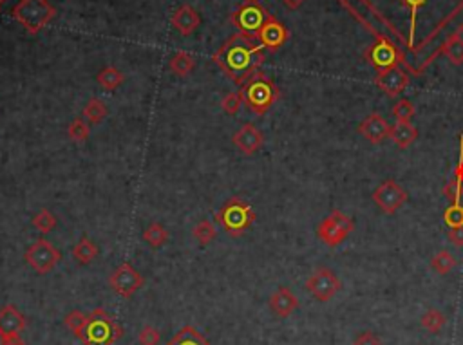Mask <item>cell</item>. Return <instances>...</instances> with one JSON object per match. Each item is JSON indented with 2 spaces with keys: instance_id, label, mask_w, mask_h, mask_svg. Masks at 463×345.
Wrapping results in <instances>:
<instances>
[{
  "instance_id": "obj_1",
  "label": "cell",
  "mask_w": 463,
  "mask_h": 345,
  "mask_svg": "<svg viewBox=\"0 0 463 345\" xmlns=\"http://www.w3.org/2000/svg\"><path fill=\"white\" fill-rule=\"evenodd\" d=\"M212 62L237 87H243L260 71L265 62V49L256 36L236 33L214 53Z\"/></svg>"
},
{
  "instance_id": "obj_2",
  "label": "cell",
  "mask_w": 463,
  "mask_h": 345,
  "mask_svg": "<svg viewBox=\"0 0 463 345\" xmlns=\"http://www.w3.org/2000/svg\"><path fill=\"white\" fill-rule=\"evenodd\" d=\"M243 101L246 109L257 116H265L280 98L279 87L275 85L271 78H268L263 71L256 72L254 76L241 87Z\"/></svg>"
},
{
  "instance_id": "obj_3",
  "label": "cell",
  "mask_w": 463,
  "mask_h": 345,
  "mask_svg": "<svg viewBox=\"0 0 463 345\" xmlns=\"http://www.w3.org/2000/svg\"><path fill=\"white\" fill-rule=\"evenodd\" d=\"M125 335L123 327L105 309H94L87 315V326L82 336L83 345H114Z\"/></svg>"
},
{
  "instance_id": "obj_4",
  "label": "cell",
  "mask_w": 463,
  "mask_h": 345,
  "mask_svg": "<svg viewBox=\"0 0 463 345\" xmlns=\"http://www.w3.org/2000/svg\"><path fill=\"white\" fill-rule=\"evenodd\" d=\"M256 211L248 202L239 197H230L216 213V222L230 237H241L256 222Z\"/></svg>"
},
{
  "instance_id": "obj_5",
  "label": "cell",
  "mask_w": 463,
  "mask_h": 345,
  "mask_svg": "<svg viewBox=\"0 0 463 345\" xmlns=\"http://www.w3.org/2000/svg\"><path fill=\"white\" fill-rule=\"evenodd\" d=\"M11 14L29 34H37L51 24V20L56 17V10L48 0H20L11 10Z\"/></svg>"
},
{
  "instance_id": "obj_6",
  "label": "cell",
  "mask_w": 463,
  "mask_h": 345,
  "mask_svg": "<svg viewBox=\"0 0 463 345\" xmlns=\"http://www.w3.org/2000/svg\"><path fill=\"white\" fill-rule=\"evenodd\" d=\"M268 19H270V13L266 11V8L259 0H243L239 8L232 13L230 22L237 29V33L257 39V33Z\"/></svg>"
},
{
  "instance_id": "obj_7",
  "label": "cell",
  "mask_w": 463,
  "mask_h": 345,
  "mask_svg": "<svg viewBox=\"0 0 463 345\" xmlns=\"http://www.w3.org/2000/svg\"><path fill=\"white\" fill-rule=\"evenodd\" d=\"M364 58H366V62L369 65L376 69V72L405 65V58L400 49L396 48L389 39H384V36H376L375 43L366 49Z\"/></svg>"
},
{
  "instance_id": "obj_8",
  "label": "cell",
  "mask_w": 463,
  "mask_h": 345,
  "mask_svg": "<svg viewBox=\"0 0 463 345\" xmlns=\"http://www.w3.org/2000/svg\"><path fill=\"white\" fill-rule=\"evenodd\" d=\"M355 230V222L351 217H347L344 211L333 210L322 222L317 226V237L322 240L324 244L335 246L342 244L346 237Z\"/></svg>"
},
{
  "instance_id": "obj_9",
  "label": "cell",
  "mask_w": 463,
  "mask_h": 345,
  "mask_svg": "<svg viewBox=\"0 0 463 345\" xmlns=\"http://www.w3.org/2000/svg\"><path fill=\"white\" fill-rule=\"evenodd\" d=\"M24 260L31 266V269H34L39 275H48L49 271H53L58 264H60L62 253H60V249H58L54 244H51L49 240L39 239L34 240L33 244L25 249Z\"/></svg>"
},
{
  "instance_id": "obj_10",
  "label": "cell",
  "mask_w": 463,
  "mask_h": 345,
  "mask_svg": "<svg viewBox=\"0 0 463 345\" xmlns=\"http://www.w3.org/2000/svg\"><path fill=\"white\" fill-rule=\"evenodd\" d=\"M306 289L315 300L326 304L342 289V282L333 269L318 268L306 280Z\"/></svg>"
},
{
  "instance_id": "obj_11",
  "label": "cell",
  "mask_w": 463,
  "mask_h": 345,
  "mask_svg": "<svg viewBox=\"0 0 463 345\" xmlns=\"http://www.w3.org/2000/svg\"><path fill=\"white\" fill-rule=\"evenodd\" d=\"M109 286L118 297L130 298L143 288L145 278L138 269L132 268V264L123 262L109 275Z\"/></svg>"
},
{
  "instance_id": "obj_12",
  "label": "cell",
  "mask_w": 463,
  "mask_h": 345,
  "mask_svg": "<svg viewBox=\"0 0 463 345\" xmlns=\"http://www.w3.org/2000/svg\"><path fill=\"white\" fill-rule=\"evenodd\" d=\"M373 202L376 207L380 208L384 213L387 216H393L396 211L400 210L402 207L407 201V192L404 188L395 181V179H386L384 182H380L376 190L373 192Z\"/></svg>"
},
{
  "instance_id": "obj_13",
  "label": "cell",
  "mask_w": 463,
  "mask_h": 345,
  "mask_svg": "<svg viewBox=\"0 0 463 345\" xmlns=\"http://www.w3.org/2000/svg\"><path fill=\"white\" fill-rule=\"evenodd\" d=\"M289 31L286 29V25L282 22L275 19L274 14H270V19L266 20V24L260 28V31L257 33V40L263 45L265 51H277L288 42Z\"/></svg>"
},
{
  "instance_id": "obj_14",
  "label": "cell",
  "mask_w": 463,
  "mask_h": 345,
  "mask_svg": "<svg viewBox=\"0 0 463 345\" xmlns=\"http://www.w3.org/2000/svg\"><path fill=\"white\" fill-rule=\"evenodd\" d=\"M232 143L236 145V149L241 154H245V156H254V154H257L263 149L265 134L254 123H245L234 132Z\"/></svg>"
},
{
  "instance_id": "obj_15",
  "label": "cell",
  "mask_w": 463,
  "mask_h": 345,
  "mask_svg": "<svg viewBox=\"0 0 463 345\" xmlns=\"http://www.w3.org/2000/svg\"><path fill=\"white\" fill-rule=\"evenodd\" d=\"M411 78L409 74L402 67L386 69V71L376 72L375 83L376 87H380L382 91L386 92L387 96L395 98L405 91V87L409 85Z\"/></svg>"
},
{
  "instance_id": "obj_16",
  "label": "cell",
  "mask_w": 463,
  "mask_h": 345,
  "mask_svg": "<svg viewBox=\"0 0 463 345\" xmlns=\"http://www.w3.org/2000/svg\"><path fill=\"white\" fill-rule=\"evenodd\" d=\"M28 326L25 317L17 309L13 304H6L0 307V333L10 338V340H19L22 331Z\"/></svg>"
},
{
  "instance_id": "obj_17",
  "label": "cell",
  "mask_w": 463,
  "mask_h": 345,
  "mask_svg": "<svg viewBox=\"0 0 463 345\" xmlns=\"http://www.w3.org/2000/svg\"><path fill=\"white\" fill-rule=\"evenodd\" d=\"M358 134L366 138L369 143L380 145L391 136V125L384 120V116L373 112L358 125Z\"/></svg>"
},
{
  "instance_id": "obj_18",
  "label": "cell",
  "mask_w": 463,
  "mask_h": 345,
  "mask_svg": "<svg viewBox=\"0 0 463 345\" xmlns=\"http://www.w3.org/2000/svg\"><path fill=\"white\" fill-rule=\"evenodd\" d=\"M170 24H172V28L176 29L181 36H190V34L196 33L199 25H201V17H199V13L194 10L192 6L183 4L174 11L172 19H170Z\"/></svg>"
},
{
  "instance_id": "obj_19",
  "label": "cell",
  "mask_w": 463,
  "mask_h": 345,
  "mask_svg": "<svg viewBox=\"0 0 463 345\" xmlns=\"http://www.w3.org/2000/svg\"><path fill=\"white\" fill-rule=\"evenodd\" d=\"M270 309L275 317L288 318L299 309V298L295 297V293L289 288H279L270 297Z\"/></svg>"
},
{
  "instance_id": "obj_20",
  "label": "cell",
  "mask_w": 463,
  "mask_h": 345,
  "mask_svg": "<svg viewBox=\"0 0 463 345\" xmlns=\"http://www.w3.org/2000/svg\"><path fill=\"white\" fill-rule=\"evenodd\" d=\"M398 149H407L411 145L415 143L416 138H418V130L413 123H402V121H396V125L391 127V136H389Z\"/></svg>"
},
{
  "instance_id": "obj_21",
  "label": "cell",
  "mask_w": 463,
  "mask_h": 345,
  "mask_svg": "<svg viewBox=\"0 0 463 345\" xmlns=\"http://www.w3.org/2000/svg\"><path fill=\"white\" fill-rule=\"evenodd\" d=\"M98 253H100V249H98L96 242H92L89 237H82L76 244L72 246V259L76 260L80 266L91 264L92 260L96 259Z\"/></svg>"
},
{
  "instance_id": "obj_22",
  "label": "cell",
  "mask_w": 463,
  "mask_h": 345,
  "mask_svg": "<svg viewBox=\"0 0 463 345\" xmlns=\"http://www.w3.org/2000/svg\"><path fill=\"white\" fill-rule=\"evenodd\" d=\"M169 69L172 74L179 78H187L196 69V60L188 51H178L169 60Z\"/></svg>"
},
{
  "instance_id": "obj_23",
  "label": "cell",
  "mask_w": 463,
  "mask_h": 345,
  "mask_svg": "<svg viewBox=\"0 0 463 345\" xmlns=\"http://www.w3.org/2000/svg\"><path fill=\"white\" fill-rule=\"evenodd\" d=\"M167 345H212V344H210V342H208L196 327L185 326L170 338V342Z\"/></svg>"
},
{
  "instance_id": "obj_24",
  "label": "cell",
  "mask_w": 463,
  "mask_h": 345,
  "mask_svg": "<svg viewBox=\"0 0 463 345\" xmlns=\"http://www.w3.org/2000/svg\"><path fill=\"white\" fill-rule=\"evenodd\" d=\"M96 82L100 83V87H103L105 91H116L121 83L125 82V76H123V72L120 71L118 67H103L100 72L96 74Z\"/></svg>"
},
{
  "instance_id": "obj_25",
  "label": "cell",
  "mask_w": 463,
  "mask_h": 345,
  "mask_svg": "<svg viewBox=\"0 0 463 345\" xmlns=\"http://www.w3.org/2000/svg\"><path fill=\"white\" fill-rule=\"evenodd\" d=\"M82 116L89 125H100L107 118V105L100 98H91L83 107Z\"/></svg>"
},
{
  "instance_id": "obj_26",
  "label": "cell",
  "mask_w": 463,
  "mask_h": 345,
  "mask_svg": "<svg viewBox=\"0 0 463 345\" xmlns=\"http://www.w3.org/2000/svg\"><path fill=\"white\" fill-rule=\"evenodd\" d=\"M445 324H447V317L438 309H434V307L427 309L420 318V326L424 327L425 331L433 333V335H438L445 327Z\"/></svg>"
},
{
  "instance_id": "obj_27",
  "label": "cell",
  "mask_w": 463,
  "mask_h": 345,
  "mask_svg": "<svg viewBox=\"0 0 463 345\" xmlns=\"http://www.w3.org/2000/svg\"><path fill=\"white\" fill-rule=\"evenodd\" d=\"M143 240L150 248H161L169 240V231H167V228L161 222H152V224L145 228Z\"/></svg>"
},
{
  "instance_id": "obj_28",
  "label": "cell",
  "mask_w": 463,
  "mask_h": 345,
  "mask_svg": "<svg viewBox=\"0 0 463 345\" xmlns=\"http://www.w3.org/2000/svg\"><path fill=\"white\" fill-rule=\"evenodd\" d=\"M442 53L449 58V62L454 65H462L463 63V39L462 34H453L442 48Z\"/></svg>"
},
{
  "instance_id": "obj_29",
  "label": "cell",
  "mask_w": 463,
  "mask_h": 345,
  "mask_svg": "<svg viewBox=\"0 0 463 345\" xmlns=\"http://www.w3.org/2000/svg\"><path fill=\"white\" fill-rule=\"evenodd\" d=\"M89 134H91V125L87 123L83 116H76V118L69 123L68 136L71 141H74V143H83V141H87Z\"/></svg>"
},
{
  "instance_id": "obj_30",
  "label": "cell",
  "mask_w": 463,
  "mask_h": 345,
  "mask_svg": "<svg viewBox=\"0 0 463 345\" xmlns=\"http://www.w3.org/2000/svg\"><path fill=\"white\" fill-rule=\"evenodd\" d=\"M192 235H194V239L198 240L199 244L207 246V244H210L212 240H216L217 228L212 221H208V219H203V221H199L198 224L194 226Z\"/></svg>"
},
{
  "instance_id": "obj_31",
  "label": "cell",
  "mask_w": 463,
  "mask_h": 345,
  "mask_svg": "<svg viewBox=\"0 0 463 345\" xmlns=\"http://www.w3.org/2000/svg\"><path fill=\"white\" fill-rule=\"evenodd\" d=\"M63 324H65V327H68L72 335L82 340L83 331H85L87 326V315L80 311V309H74V311L68 313V315L63 317Z\"/></svg>"
},
{
  "instance_id": "obj_32",
  "label": "cell",
  "mask_w": 463,
  "mask_h": 345,
  "mask_svg": "<svg viewBox=\"0 0 463 345\" xmlns=\"http://www.w3.org/2000/svg\"><path fill=\"white\" fill-rule=\"evenodd\" d=\"M56 224H58L56 216H54V213L51 210H48V208H42V210H40L39 213H34L33 226L42 235L51 233V231H53L54 228H56Z\"/></svg>"
},
{
  "instance_id": "obj_33",
  "label": "cell",
  "mask_w": 463,
  "mask_h": 345,
  "mask_svg": "<svg viewBox=\"0 0 463 345\" xmlns=\"http://www.w3.org/2000/svg\"><path fill=\"white\" fill-rule=\"evenodd\" d=\"M431 268L440 275H447L449 271H453L456 268V259L453 253H449L447 249H442L431 259Z\"/></svg>"
},
{
  "instance_id": "obj_34",
  "label": "cell",
  "mask_w": 463,
  "mask_h": 345,
  "mask_svg": "<svg viewBox=\"0 0 463 345\" xmlns=\"http://www.w3.org/2000/svg\"><path fill=\"white\" fill-rule=\"evenodd\" d=\"M393 116L396 118V121H402V123H411V120L415 118V105H413V101L405 100H398L393 105Z\"/></svg>"
},
{
  "instance_id": "obj_35",
  "label": "cell",
  "mask_w": 463,
  "mask_h": 345,
  "mask_svg": "<svg viewBox=\"0 0 463 345\" xmlns=\"http://www.w3.org/2000/svg\"><path fill=\"white\" fill-rule=\"evenodd\" d=\"M241 105H245L241 91L228 92L227 96L223 98L221 101V109L227 112L228 116H236L237 112H239V109H241Z\"/></svg>"
},
{
  "instance_id": "obj_36",
  "label": "cell",
  "mask_w": 463,
  "mask_h": 345,
  "mask_svg": "<svg viewBox=\"0 0 463 345\" xmlns=\"http://www.w3.org/2000/svg\"><path fill=\"white\" fill-rule=\"evenodd\" d=\"M444 221L449 228H463V207L462 205H451L444 211Z\"/></svg>"
},
{
  "instance_id": "obj_37",
  "label": "cell",
  "mask_w": 463,
  "mask_h": 345,
  "mask_svg": "<svg viewBox=\"0 0 463 345\" xmlns=\"http://www.w3.org/2000/svg\"><path fill=\"white\" fill-rule=\"evenodd\" d=\"M138 342H140V345H159L161 333L152 326H143L140 335H138Z\"/></svg>"
},
{
  "instance_id": "obj_38",
  "label": "cell",
  "mask_w": 463,
  "mask_h": 345,
  "mask_svg": "<svg viewBox=\"0 0 463 345\" xmlns=\"http://www.w3.org/2000/svg\"><path fill=\"white\" fill-rule=\"evenodd\" d=\"M444 196L447 197L449 201L453 202V205H458L460 199H462V196H463V182L456 181V179L449 181L444 187Z\"/></svg>"
},
{
  "instance_id": "obj_39",
  "label": "cell",
  "mask_w": 463,
  "mask_h": 345,
  "mask_svg": "<svg viewBox=\"0 0 463 345\" xmlns=\"http://www.w3.org/2000/svg\"><path fill=\"white\" fill-rule=\"evenodd\" d=\"M353 345H384L382 340L376 335H373L371 331H364L353 340Z\"/></svg>"
},
{
  "instance_id": "obj_40",
  "label": "cell",
  "mask_w": 463,
  "mask_h": 345,
  "mask_svg": "<svg viewBox=\"0 0 463 345\" xmlns=\"http://www.w3.org/2000/svg\"><path fill=\"white\" fill-rule=\"evenodd\" d=\"M447 237L454 246H458V248L463 246V228H451Z\"/></svg>"
},
{
  "instance_id": "obj_41",
  "label": "cell",
  "mask_w": 463,
  "mask_h": 345,
  "mask_svg": "<svg viewBox=\"0 0 463 345\" xmlns=\"http://www.w3.org/2000/svg\"><path fill=\"white\" fill-rule=\"evenodd\" d=\"M460 141H462V147H460V161H458V167L454 168V179L463 182V134L460 136Z\"/></svg>"
},
{
  "instance_id": "obj_42",
  "label": "cell",
  "mask_w": 463,
  "mask_h": 345,
  "mask_svg": "<svg viewBox=\"0 0 463 345\" xmlns=\"http://www.w3.org/2000/svg\"><path fill=\"white\" fill-rule=\"evenodd\" d=\"M304 2H306V0H282V4H285L288 10H299Z\"/></svg>"
},
{
  "instance_id": "obj_43",
  "label": "cell",
  "mask_w": 463,
  "mask_h": 345,
  "mask_svg": "<svg viewBox=\"0 0 463 345\" xmlns=\"http://www.w3.org/2000/svg\"><path fill=\"white\" fill-rule=\"evenodd\" d=\"M11 342H13V340H10V338H6V336L2 335V333H0V345H11Z\"/></svg>"
},
{
  "instance_id": "obj_44",
  "label": "cell",
  "mask_w": 463,
  "mask_h": 345,
  "mask_svg": "<svg viewBox=\"0 0 463 345\" xmlns=\"http://www.w3.org/2000/svg\"><path fill=\"white\" fill-rule=\"evenodd\" d=\"M11 345H28V344H24V342H22V338H19V340L11 342Z\"/></svg>"
},
{
  "instance_id": "obj_45",
  "label": "cell",
  "mask_w": 463,
  "mask_h": 345,
  "mask_svg": "<svg viewBox=\"0 0 463 345\" xmlns=\"http://www.w3.org/2000/svg\"><path fill=\"white\" fill-rule=\"evenodd\" d=\"M4 2H6V0H0V6H2V4H4Z\"/></svg>"
}]
</instances>
